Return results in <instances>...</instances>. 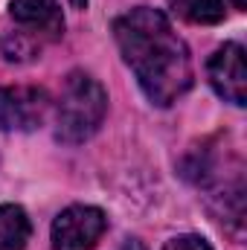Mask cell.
<instances>
[{
  "instance_id": "1",
  "label": "cell",
  "mask_w": 247,
  "mask_h": 250,
  "mask_svg": "<svg viewBox=\"0 0 247 250\" xmlns=\"http://www.w3.org/2000/svg\"><path fill=\"white\" fill-rule=\"evenodd\" d=\"M114 35L125 64L134 70L143 93L154 105L166 108L189 90L192 59L163 12L137 6L117 18Z\"/></svg>"
},
{
  "instance_id": "2",
  "label": "cell",
  "mask_w": 247,
  "mask_h": 250,
  "mask_svg": "<svg viewBox=\"0 0 247 250\" xmlns=\"http://www.w3.org/2000/svg\"><path fill=\"white\" fill-rule=\"evenodd\" d=\"M105 111H108L105 87L82 70L70 73L62 87V96H59V111H56L59 140L84 143L87 137H93L99 131V125L105 120Z\"/></svg>"
},
{
  "instance_id": "3",
  "label": "cell",
  "mask_w": 247,
  "mask_h": 250,
  "mask_svg": "<svg viewBox=\"0 0 247 250\" xmlns=\"http://www.w3.org/2000/svg\"><path fill=\"white\" fill-rule=\"evenodd\" d=\"M108 227V218L99 207L76 204L59 212L53 221V250H93Z\"/></svg>"
},
{
  "instance_id": "4",
  "label": "cell",
  "mask_w": 247,
  "mask_h": 250,
  "mask_svg": "<svg viewBox=\"0 0 247 250\" xmlns=\"http://www.w3.org/2000/svg\"><path fill=\"white\" fill-rule=\"evenodd\" d=\"M50 111V99L41 87L12 84L0 87V128L3 131H35Z\"/></svg>"
},
{
  "instance_id": "5",
  "label": "cell",
  "mask_w": 247,
  "mask_h": 250,
  "mask_svg": "<svg viewBox=\"0 0 247 250\" xmlns=\"http://www.w3.org/2000/svg\"><path fill=\"white\" fill-rule=\"evenodd\" d=\"M209 73V84L215 87V93L233 105H245L247 102V70H245V50L239 44H224L215 50V56L206 64Z\"/></svg>"
},
{
  "instance_id": "6",
  "label": "cell",
  "mask_w": 247,
  "mask_h": 250,
  "mask_svg": "<svg viewBox=\"0 0 247 250\" xmlns=\"http://www.w3.org/2000/svg\"><path fill=\"white\" fill-rule=\"evenodd\" d=\"M9 12H12V21L26 29L23 35H38L47 41L62 38L64 15L56 0H12Z\"/></svg>"
},
{
  "instance_id": "7",
  "label": "cell",
  "mask_w": 247,
  "mask_h": 250,
  "mask_svg": "<svg viewBox=\"0 0 247 250\" xmlns=\"http://www.w3.org/2000/svg\"><path fill=\"white\" fill-rule=\"evenodd\" d=\"M29 242V218L15 204H0V250H23Z\"/></svg>"
},
{
  "instance_id": "8",
  "label": "cell",
  "mask_w": 247,
  "mask_h": 250,
  "mask_svg": "<svg viewBox=\"0 0 247 250\" xmlns=\"http://www.w3.org/2000/svg\"><path fill=\"white\" fill-rule=\"evenodd\" d=\"M172 12L189 23H218L224 18L221 0H169Z\"/></svg>"
},
{
  "instance_id": "9",
  "label": "cell",
  "mask_w": 247,
  "mask_h": 250,
  "mask_svg": "<svg viewBox=\"0 0 247 250\" xmlns=\"http://www.w3.org/2000/svg\"><path fill=\"white\" fill-rule=\"evenodd\" d=\"M163 250H212L206 239L201 236H178V239H169Z\"/></svg>"
},
{
  "instance_id": "10",
  "label": "cell",
  "mask_w": 247,
  "mask_h": 250,
  "mask_svg": "<svg viewBox=\"0 0 247 250\" xmlns=\"http://www.w3.org/2000/svg\"><path fill=\"white\" fill-rule=\"evenodd\" d=\"M233 6H236L239 12H245V9H247V0H233Z\"/></svg>"
},
{
  "instance_id": "11",
  "label": "cell",
  "mask_w": 247,
  "mask_h": 250,
  "mask_svg": "<svg viewBox=\"0 0 247 250\" xmlns=\"http://www.w3.org/2000/svg\"><path fill=\"white\" fill-rule=\"evenodd\" d=\"M70 3H73L76 9H84V6H87V0H70Z\"/></svg>"
}]
</instances>
